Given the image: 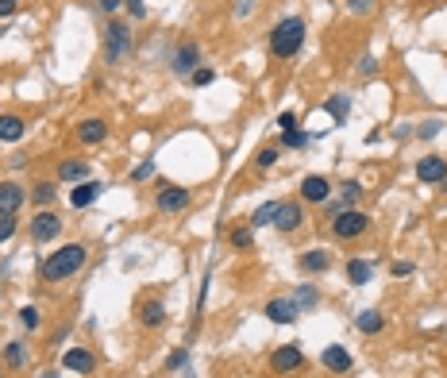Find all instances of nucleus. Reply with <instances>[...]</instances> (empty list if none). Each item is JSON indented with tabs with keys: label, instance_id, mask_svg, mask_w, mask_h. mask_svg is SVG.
<instances>
[{
	"label": "nucleus",
	"instance_id": "a18cd8bd",
	"mask_svg": "<svg viewBox=\"0 0 447 378\" xmlns=\"http://www.w3.org/2000/svg\"><path fill=\"white\" fill-rule=\"evenodd\" d=\"M359 74H374V58H370V54H363V62H359Z\"/></svg>",
	"mask_w": 447,
	"mask_h": 378
},
{
	"label": "nucleus",
	"instance_id": "c756f323",
	"mask_svg": "<svg viewBox=\"0 0 447 378\" xmlns=\"http://www.w3.org/2000/svg\"><path fill=\"white\" fill-rule=\"evenodd\" d=\"M251 244H255V228H235V232H232V247L247 251Z\"/></svg>",
	"mask_w": 447,
	"mask_h": 378
},
{
	"label": "nucleus",
	"instance_id": "4c0bfd02",
	"mask_svg": "<svg viewBox=\"0 0 447 378\" xmlns=\"http://www.w3.org/2000/svg\"><path fill=\"white\" fill-rule=\"evenodd\" d=\"M278 127H282V135L297 132V112H282V116H278Z\"/></svg>",
	"mask_w": 447,
	"mask_h": 378
},
{
	"label": "nucleus",
	"instance_id": "ddd939ff",
	"mask_svg": "<svg viewBox=\"0 0 447 378\" xmlns=\"http://www.w3.org/2000/svg\"><path fill=\"white\" fill-rule=\"evenodd\" d=\"M416 178H421L424 185H444L447 182V159H439V155H424V159L416 162Z\"/></svg>",
	"mask_w": 447,
	"mask_h": 378
},
{
	"label": "nucleus",
	"instance_id": "f257e3e1",
	"mask_svg": "<svg viewBox=\"0 0 447 378\" xmlns=\"http://www.w3.org/2000/svg\"><path fill=\"white\" fill-rule=\"evenodd\" d=\"M85 259H89V247L85 244H62L58 251H50L42 259L39 274H42V282H70L85 267Z\"/></svg>",
	"mask_w": 447,
	"mask_h": 378
},
{
	"label": "nucleus",
	"instance_id": "bb28decb",
	"mask_svg": "<svg viewBox=\"0 0 447 378\" xmlns=\"http://www.w3.org/2000/svg\"><path fill=\"white\" fill-rule=\"evenodd\" d=\"M359 197H363V185H359V182H347V185H343V197H340V212H343V209H355Z\"/></svg>",
	"mask_w": 447,
	"mask_h": 378
},
{
	"label": "nucleus",
	"instance_id": "79ce46f5",
	"mask_svg": "<svg viewBox=\"0 0 447 378\" xmlns=\"http://www.w3.org/2000/svg\"><path fill=\"white\" fill-rule=\"evenodd\" d=\"M389 270H393V278H405V274H413V262H393Z\"/></svg>",
	"mask_w": 447,
	"mask_h": 378
},
{
	"label": "nucleus",
	"instance_id": "dca6fc26",
	"mask_svg": "<svg viewBox=\"0 0 447 378\" xmlns=\"http://www.w3.org/2000/svg\"><path fill=\"white\" fill-rule=\"evenodd\" d=\"M62 367H66L70 375H93V367H97V355L85 352V347H70V352H62Z\"/></svg>",
	"mask_w": 447,
	"mask_h": 378
},
{
	"label": "nucleus",
	"instance_id": "2eb2a0df",
	"mask_svg": "<svg viewBox=\"0 0 447 378\" xmlns=\"http://www.w3.org/2000/svg\"><path fill=\"white\" fill-rule=\"evenodd\" d=\"M139 324L147 328V332H155V328H162L166 324V305H162V297H143L139 301Z\"/></svg>",
	"mask_w": 447,
	"mask_h": 378
},
{
	"label": "nucleus",
	"instance_id": "58836bf2",
	"mask_svg": "<svg viewBox=\"0 0 447 378\" xmlns=\"http://www.w3.org/2000/svg\"><path fill=\"white\" fill-rule=\"evenodd\" d=\"M347 8H351V16H366L374 8V0H347Z\"/></svg>",
	"mask_w": 447,
	"mask_h": 378
},
{
	"label": "nucleus",
	"instance_id": "5701e85b",
	"mask_svg": "<svg viewBox=\"0 0 447 378\" xmlns=\"http://www.w3.org/2000/svg\"><path fill=\"white\" fill-rule=\"evenodd\" d=\"M347 278L355 282V286H366L374 278V262H366V259H351L347 262Z\"/></svg>",
	"mask_w": 447,
	"mask_h": 378
},
{
	"label": "nucleus",
	"instance_id": "6ab92c4d",
	"mask_svg": "<svg viewBox=\"0 0 447 378\" xmlns=\"http://www.w3.org/2000/svg\"><path fill=\"white\" fill-rule=\"evenodd\" d=\"M24 132H27L24 116H16V112H4V116H0V143H19Z\"/></svg>",
	"mask_w": 447,
	"mask_h": 378
},
{
	"label": "nucleus",
	"instance_id": "9d476101",
	"mask_svg": "<svg viewBox=\"0 0 447 378\" xmlns=\"http://www.w3.org/2000/svg\"><path fill=\"white\" fill-rule=\"evenodd\" d=\"M74 139L81 147H100L108 139V124L100 116H89V120H81V124L74 127Z\"/></svg>",
	"mask_w": 447,
	"mask_h": 378
},
{
	"label": "nucleus",
	"instance_id": "e433bc0d",
	"mask_svg": "<svg viewBox=\"0 0 447 378\" xmlns=\"http://www.w3.org/2000/svg\"><path fill=\"white\" fill-rule=\"evenodd\" d=\"M185 363H189V352H185V347H182V352H174V355H170V359H166V370H182Z\"/></svg>",
	"mask_w": 447,
	"mask_h": 378
},
{
	"label": "nucleus",
	"instance_id": "9b49d317",
	"mask_svg": "<svg viewBox=\"0 0 447 378\" xmlns=\"http://www.w3.org/2000/svg\"><path fill=\"white\" fill-rule=\"evenodd\" d=\"M301 201L308 205H328L331 201V182L324 174H308L305 182H301Z\"/></svg>",
	"mask_w": 447,
	"mask_h": 378
},
{
	"label": "nucleus",
	"instance_id": "f704fd0d",
	"mask_svg": "<svg viewBox=\"0 0 447 378\" xmlns=\"http://www.w3.org/2000/svg\"><path fill=\"white\" fill-rule=\"evenodd\" d=\"M212 81H216V70H208V66L193 70V85H212Z\"/></svg>",
	"mask_w": 447,
	"mask_h": 378
},
{
	"label": "nucleus",
	"instance_id": "cd10ccee",
	"mask_svg": "<svg viewBox=\"0 0 447 378\" xmlns=\"http://www.w3.org/2000/svg\"><path fill=\"white\" fill-rule=\"evenodd\" d=\"M293 301L301 305V313H305V309H316V305H320V294H316L313 286H301L297 294H293Z\"/></svg>",
	"mask_w": 447,
	"mask_h": 378
},
{
	"label": "nucleus",
	"instance_id": "1a4fd4ad",
	"mask_svg": "<svg viewBox=\"0 0 447 378\" xmlns=\"http://www.w3.org/2000/svg\"><path fill=\"white\" fill-rule=\"evenodd\" d=\"M174 74L178 77H193V70L201 66V47L193 39H185V42H178V51H174Z\"/></svg>",
	"mask_w": 447,
	"mask_h": 378
},
{
	"label": "nucleus",
	"instance_id": "a211bd4d",
	"mask_svg": "<svg viewBox=\"0 0 447 378\" xmlns=\"http://www.w3.org/2000/svg\"><path fill=\"white\" fill-rule=\"evenodd\" d=\"M100 194H104V182H93V178L89 182H77L74 194H70V205H74V209H89Z\"/></svg>",
	"mask_w": 447,
	"mask_h": 378
},
{
	"label": "nucleus",
	"instance_id": "72a5a7b5",
	"mask_svg": "<svg viewBox=\"0 0 447 378\" xmlns=\"http://www.w3.org/2000/svg\"><path fill=\"white\" fill-rule=\"evenodd\" d=\"M282 143L290 147V151H301V147L308 143V135H305V132H285V135H282Z\"/></svg>",
	"mask_w": 447,
	"mask_h": 378
},
{
	"label": "nucleus",
	"instance_id": "f03ea898",
	"mask_svg": "<svg viewBox=\"0 0 447 378\" xmlns=\"http://www.w3.org/2000/svg\"><path fill=\"white\" fill-rule=\"evenodd\" d=\"M305 19L301 16H285V19H278V24L270 27V54L278 62H290L293 54L305 47Z\"/></svg>",
	"mask_w": 447,
	"mask_h": 378
},
{
	"label": "nucleus",
	"instance_id": "aec40b11",
	"mask_svg": "<svg viewBox=\"0 0 447 378\" xmlns=\"http://www.w3.org/2000/svg\"><path fill=\"white\" fill-rule=\"evenodd\" d=\"M58 182H89V162L85 159H62L58 162Z\"/></svg>",
	"mask_w": 447,
	"mask_h": 378
},
{
	"label": "nucleus",
	"instance_id": "0eeeda50",
	"mask_svg": "<svg viewBox=\"0 0 447 378\" xmlns=\"http://www.w3.org/2000/svg\"><path fill=\"white\" fill-rule=\"evenodd\" d=\"M305 367V355H301L297 344H282L278 352H270V370L274 375H297Z\"/></svg>",
	"mask_w": 447,
	"mask_h": 378
},
{
	"label": "nucleus",
	"instance_id": "c03bdc74",
	"mask_svg": "<svg viewBox=\"0 0 447 378\" xmlns=\"http://www.w3.org/2000/svg\"><path fill=\"white\" fill-rule=\"evenodd\" d=\"M235 16H240V19L251 16V0H235Z\"/></svg>",
	"mask_w": 447,
	"mask_h": 378
},
{
	"label": "nucleus",
	"instance_id": "c85d7f7f",
	"mask_svg": "<svg viewBox=\"0 0 447 378\" xmlns=\"http://www.w3.org/2000/svg\"><path fill=\"white\" fill-rule=\"evenodd\" d=\"M16 232H19V220L12 212H0V244H8Z\"/></svg>",
	"mask_w": 447,
	"mask_h": 378
},
{
	"label": "nucleus",
	"instance_id": "4468645a",
	"mask_svg": "<svg viewBox=\"0 0 447 378\" xmlns=\"http://www.w3.org/2000/svg\"><path fill=\"white\" fill-rule=\"evenodd\" d=\"M320 367L324 370H331V375H347L351 367H355V359H351V352L347 347H340V344H328L320 352Z\"/></svg>",
	"mask_w": 447,
	"mask_h": 378
},
{
	"label": "nucleus",
	"instance_id": "f3484780",
	"mask_svg": "<svg viewBox=\"0 0 447 378\" xmlns=\"http://www.w3.org/2000/svg\"><path fill=\"white\" fill-rule=\"evenodd\" d=\"M27 201V189L19 182H0V212H12L16 216Z\"/></svg>",
	"mask_w": 447,
	"mask_h": 378
},
{
	"label": "nucleus",
	"instance_id": "37998d69",
	"mask_svg": "<svg viewBox=\"0 0 447 378\" xmlns=\"http://www.w3.org/2000/svg\"><path fill=\"white\" fill-rule=\"evenodd\" d=\"M16 8H19V0H0V19H4V16H12Z\"/></svg>",
	"mask_w": 447,
	"mask_h": 378
},
{
	"label": "nucleus",
	"instance_id": "39448f33",
	"mask_svg": "<svg viewBox=\"0 0 447 378\" xmlns=\"http://www.w3.org/2000/svg\"><path fill=\"white\" fill-rule=\"evenodd\" d=\"M193 201L189 189H182V185H158V194H155V209L166 212V216H174V212H185Z\"/></svg>",
	"mask_w": 447,
	"mask_h": 378
},
{
	"label": "nucleus",
	"instance_id": "ea45409f",
	"mask_svg": "<svg viewBox=\"0 0 447 378\" xmlns=\"http://www.w3.org/2000/svg\"><path fill=\"white\" fill-rule=\"evenodd\" d=\"M439 127H444V120H428V124H421V139H432Z\"/></svg>",
	"mask_w": 447,
	"mask_h": 378
},
{
	"label": "nucleus",
	"instance_id": "20e7f679",
	"mask_svg": "<svg viewBox=\"0 0 447 378\" xmlns=\"http://www.w3.org/2000/svg\"><path fill=\"white\" fill-rule=\"evenodd\" d=\"M370 232V216H366L363 209H343V212H336L331 216V235L336 239H363V235Z\"/></svg>",
	"mask_w": 447,
	"mask_h": 378
},
{
	"label": "nucleus",
	"instance_id": "a878e982",
	"mask_svg": "<svg viewBox=\"0 0 447 378\" xmlns=\"http://www.w3.org/2000/svg\"><path fill=\"white\" fill-rule=\"evenodd\" d=\"M274 212H278V201H266V205H258V209H255V216H251V228H266V224H274Z\"/></svg>",
	"mask_w": 447,
	"mask_h": 378
},
{
	"label": "nucleus",
	"instance_id": "f8f14e48",
	"mask_svg": "<svg viewBox=\"0 0 447 378\" xmlns=\"http://www.w3.org/2000/svg\"><path fill=\"white\" fill-rule=\"evenodd\" d=\"M266 320H274V324H293V320L301 317V305L293 301V297H274V301H266Z\"/></svg>",
	"mask_w": 447,
	"mask_h": 378
},
{
	"label": "nucleus",
	"instance_id": "b1692460",
	"mask_svg": "<svg viewBox=\"0 0 447 378\" xmlns=\"http://www.w3.org/2000/svg\"><path fill=\"white\" fill-rule=\"evenodd\" d=\"M4 363H8L12 370H19L27 363V344L24 340H8V344H4Z\"/></svg>",
	"mask_w": 447,
	"mask_h": 378
},
{
	"label": "nucleus",
	"instance_id": "6e6552de",
	"mask_svg": "<svg viewBox=\"0 0 447 378\" xmlns=\"http://www.w3.org/2000/svg\"><path fill=\"white\" fill-rule=\"evenodd\" d=\"M305 224V205L301 201H278V212H274V228L278 232H297V228Z\"/></svg>",
	"mask_w": 447,
	"mask_h": 378
},
{
	"label": "nucleus",
	"instance_id": "412c9836",
	"mask_svg": "<svg viewBox=\"0 0 447 378\" xmlns=\"http://www.w3.org/2000/svg\"><path fill=\"white\" fill-rule=\"evenodd\" d=\"M328 267H331V255L324 251V247H313V251L301 255V270H305V274H324Z\"/></svg>",
	"mask_w": 447,
	"mask_h": 378
},
{
	"label": "nucleus",
	"instance_id": "7ed1b4c3",
	"mask_svg": "<svg viewBox=\"0 0 447 378\" xmlns=\"http://www.w3.org/2000/svg\"><path fill=\"white\" fill-rule=\"evenodd\" d=\"M132 24H124V19H112V24L104 27V62L108 66H120V62L132 54Z\"/></svg>",
	"mask_w": 447,
	"mask_h": 378
},
{
	"label": "nucleus",
	"instance_id": "4be33fe9",
	"mask_svg": "<svg viewBox=\"0 0 447 378\" xmlns=\"http://www.w3.org/2000/svg\"><path fill=\"white\" fill-rule=\"evenodd\" d=\"M355 328L363 332V336H378L382 328H386V317H382L378 309H363V313L355 317Z\"/></svg>",
	"mask_w": 447,
	"mask_h": 378
},
{
	"label": "nucleus",
	"instance_id": "423d86ee",
	"mask_svg": "<svg viewBox=\"0 0 447 378\" xmlns=\"http://www.w3.org/2000/svg\"><path fill=\"white\" fill-rule=\"evenodd\" d=\"M62 235V216L58 212H50V209H39L31 220V239L35 244H50V239H58Z\"/></svg>",
	"mask_w": 447,
	"mask_h": 378
},
{
	"label": "nucleus",
	"instance_id": "7c9ffc66",
	"mask_svg": "<svg viewBox=\"0 0 447 378\" xmlns=\"http://www.w3.org/2000/svg\"><path fill=\"white\" fill-rule=\"evenodd\" d=\"M278 159H282V155H278V147H262V151L255 155V166H258V170H270Z\"/></svg>",
	"mask_w": 447,
	"mask_h": 378
},
{
	"label": "nucleus",
	"instance_id": "2f4dec72",
	"mask_svg": "<svg viewBox=\"0 0 447 378\" xmlns=\"http://www.w3.org/2000/svg\"><path fill=\"white\" fill-rule=\"evenodd\" d=\"M39 309H35V305H24V309H19V324L27 328V332H35V328H39Z\"/></svg>",
	"mask_w": 447,
	"mask_h": 378
},
{
	"label": "nucleus",
	"instance_id": "473e14b6",
	"mask_svg": "<svg viewBox=\"0 0 447 378\" xmlns=\"http://www.w3.org/2000/svg\"><path fill=\"white\" fill-rule=\"evenodd\" d=\"M324 109H328L336 120H343L347 116V97H331V101H324Z\"/></svg>",
	"mask_w": 447,
	"mask_h": 378
},
{
	"label": "nucleus",
	"instance_id": "de8ad7c7",
	"mask_svg": "<svg viewBox=\"0 0 447 378\" xmlns=\"http://www.w3.org/2000/svg\"><path fill=\"white\" fill-rule=\"evenodd\" d=\"M39 378H62V375H58V370H42Z\"/></svg>",
	"mask_w": 447,
	"mask_h": 378
},
{
	"label": "nucleus",
	"instance_id": "49530a36",
	"mask_svg": "<svg viewBox=\"0 0 447 378\" xmlns=\"http://www.w3.org/2000/svg\"><path fill=\"white\" fill-rule=\"evenodd\" d=\"M97 4H100V12H116L120 8V0H97Z\"/></svg>",
	"mask_w": 447,
	"mask_h": 378
},
{
	"label": "nucleus",
	"instance_id": "c9c22d12",
	"mask_svg": "<svg viewBox=\"0 0 447 378\" xmlns=\"http://www.w3.org/2000/svg\"><path fill=\"white\" fill-rule=\"evenodd\" d=\"M150 174H155V162H150V159H147V162H139V166H135V170H132V182H147V178H150Z\"/></svg>",
	"mask_w": 447,
	"mask_h": 378
},
{
	"label": "nucleus",
	"instance_id": "a19ab883",
	"mask_svg": "<svg viewBox=\"0 0 447 378\" xmlns=\"http://www.w3.org/2000/svg\"><path fill=\"white\" fill-rule=\"evenodd\" d=\"M127 12H132L135 19H147V4H143V0H127Z\"/></svg>",
	"mask_w": 447,
	"mask_h": 378
},
{
	"label": "nucleus",
	"instance_id": "393cba45",
	"mask_svg": "<svg viewBox=\"0 0 447 378\" xmlns=\"http://www.w3.org/2000/svg\"><path fill=\"white\" fill-rule=\"evenodd\" d=\"M54 197H58V185H54V182L31 185V201L39 205V209H50V205H54Z\"/></svg>",
	"mask_w": 447,
	"mask_h": 378
}]
</instances>
